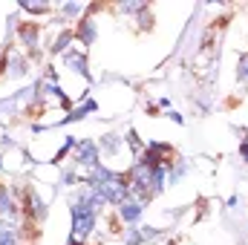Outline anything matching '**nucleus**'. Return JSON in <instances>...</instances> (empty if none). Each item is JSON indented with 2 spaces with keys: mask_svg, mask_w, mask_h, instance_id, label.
I'll use <instances>...</instances> for the list:
<instances>
[{
  "mask_svg": "<svg viewBox=\"0 0 248 245\" xmlns=\"http://www.w3.org/2000/svg\"><path fill=\"white\" fill-rule=\"evenodd\" d=\"M72 165L75 168H84V170H93L101 165V150H98V141L93 138H81L72 150Z\"/></svg>",
  "mask_w": 248,
  "mask_h": 245,
  "instance_id": "1",
  "label": "nucleus"
},
{
  "mask_svg": "<svg viewBox=\"0 0 248 245\" xmlns=\"http://www.w3.org/2000/svg\"><path fill=\"white\" fill-rule=\"evenodd\" d=\"M20 208H23V216H26V222H32V225H38V222H44L46 219V205L41 202V196L35 193V187H23V202H20Z\"/></svg>",
  "mask_w": 248,
  "mask_h": 245,
  "instance_id": "2",
  "label": "nucleus"
},
{
  "mask_svg": "<svg viewBox=\"0 0 248 245\" xmlns=\"http://www.w3.org/2000/svg\"><path fill=\"white\" fill-rule=\"evenodd\" d=\"M95 9H98V6H87V15H84V17L75 23V29H72V32H75V41H78L81 46H93L95 38H98V26H95V20L90 17Z\"/></svg>",
  "mask_w": 248,
  "mask_h": 245,
  "instance_id": "3",
  "label": "nucleus"
},
{
  "mask_svg": "<svg viewBox=\"0 0 248 245\" xmlns=\"http://www.w3.org/2000/svg\"><path fill=\"white\" fill-rule=\"evenodd\" d=\"M17 38H20V46L26 49L29 58H38V46H41V23L29 20V23H20L17 26Z\"/></svg>",
  "mask_w": 248,
  "mask_h": 245,
  "instance_id": "4",
  "label": "nucleus"
},
{
  "mask_svg": "<svg viewBox=\"0 0 248 245\" xmlns=\"http://www.w3.org/2000/svg\"><path fill=\"white\" fill-rule=\"evenodd\" d=\"M20 205L15 202V196H12V190H9V184L0 182V222H9V225H15L17 219H20Z\"/></svg>",
  "mask_w": 248,
  "mask_h": 245,
  "instance_id": "5",
  "label": "nucleus"
},
{
  "mask_svg": "<svg viewBox=\"0 0 248 245\" xmlns=\"http://www.w3.org/2000/svg\"><path fill=\"white\" fill-rule=\"evenodd\" d=\"M63 63H66L75 75H81V78L93 81V75H90V63H87V52H78V46H75V49H69V52H63Z\"/></svg>",
  "mask_w": 248,
  "mask_h": 245,
  "instance_id": "6",
  "label": "nucleus"
},
{
  "mask_svg": "<svg viewBox=\"0 0 248 245\" xmlns=\"http://www.w3.org/2000/svg\"><path fill=\"white\" fill-rule=\"evenodd\" d=\"M141 214H144V205H141V202H136L133 196H130V199H124L122 205H119V219H122L124 225H136V222L141 219Z\"/></svg>",
  "mask_w": 248,
  "mask_h": 245,
  "instance_id": "7",
  "label": "nucleus"
},
{
  "mask_svg": "<svg viewBox=\"0 0 248 245\" xmlns=\"http://www.w3.org/2000/svg\"><path fill=\"white\" fill-rule=\"evenodd\" d=\"M124 147V138L119 133H104L101 136V141H98V150L104 153V156H119Z\"/></svg>",
  "mask_w": 248,
  "mask_h": 245,
  "instance_id": "8",
  "label": "nucleus"
},
{
  "mask_svg": "<svg viewBox=\"0 0 248 245\" xmlns=\"http://www.w3.org/2000/svg\"><path fill=\"white\" fill-rule=\"evenodd\" d=\"M75 41V32L72 29H61L55 38H52V44H49V52L52 55H63V52H69V44Z\"/></svg>",
  "mask_w": 248,
  "mask_h": 245,
  "instance_id": "9",
  "label": "nucleus"
},
{
  "mask_svg": "<svg viewBox=\"0 0 248 245\" xmlns=\"http://www.w3.org/2000/svg\"><path fill=\"white\" fill-rule=\"evenodd\" d=\"M0 245H20V231H17V225L0 222Z\"/></svg>",
  "mask_w": 248,
  "mask_h": 245,
  "instance_id": "10",
  "label": "nucleus"
},
{
  "mask_svg": "<svg viewBox=\"0 0 248 245\" xmlns=\"http://www.w3.org/2000/svg\"><path fill=\"white\" fill-rule=\"evenodd\" d=\"M20 9L29 15H49L52 12V6H46V3H26V0H20Z\"/></svg>",
  "mask_w": 248,
  "mask_h": 245,
  "instance_id": "11",
  "label": "nucleus"
},
{
  "mask_svg": "<svg viewBox=\"0 0 248 245\" xmlns=\"http://www.w3.org/2000/svg\"><path fill=\"white\" fill-rule=\"evenodd\" d=\"M141 243H147L144 234H141V228H133V225H130V228L124 231V245H141Z\"/></svg>",
  "mask_w": 248,
  "mask_h": 245,
  "instance_id": "12",
  "label": "nucleus"
},
{
  "mask_svg": "<svg viewBox=\"0 0 248 245\" xmlns=\"http://www.w3.org/2000/svg\"><path fill=\"white\" fill-rule=\"evenodd\" d=\"M144 6H147V3H141V0H130V3H122V6H116V12H119V15H139Z\"/></svg>",
  "mask_w": 248,
  "mask_h": 245,
  "instance_id": "13",
  "label": "nucleus"
},
{
  "mask_svg": "<svg viewBox=\"0 0 248 245\" xmlns=\"http://www.w3.org/2000/svg\"><path fill=\"white\" fill-rule=\"evenodd\" d=\"M127 144H130V150H133L136 156H141V153H144V141L139 138V133H136V130H127Z\"/></svg>",
  "mask_w": 248,
  "mask_h": 245,
  "instance_id": "14",
  "label": "nucleus"
},
{
  "mask_svg": "<svg viewBox=\"0 0 248 245\" xmlns=\"http://www.w3.org/2000/svg\"><path fill=\"white\" fill-rule=\"evenodd\" d=\"M237 81L240 84H248V52H243L237 58Z\"/></svg>",
  "mask_w": 248,
  "mask_h": 245,
  "instance_id": "15",
  "label": "nucleus"
},
{
  "mask_svg": "<svg viewBox=\"0 0 248 245\" xmlns=\"http://www.w3.org/2000/svg\"><path fill=\"white\" fill-rule=\"evenodd\" d=\"M240 159H243V165H248V136L240 141Z\"/></svg>",
  "mask_w": 248,
  "mask_h": 245,
  "instance_id": "16",
  "label": "nucleus"
},
{
  "mask_svg": "<svg viewBox=\"0 0 248 245\" xmlns=\"http://www.w3.org/2000/svg\"><path fill=\"white\" fill-rule=\"evenodd\" d=\"M69 245H84V243H78V240H72V237H69Z\"/></svg>",
  "mask_w": 248,
  "mask_h": 245,
  "instance_id": "17",
  "label": "nucleus"
}]
</instances>
